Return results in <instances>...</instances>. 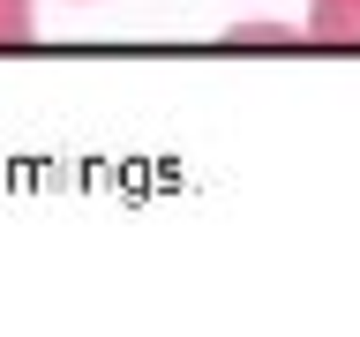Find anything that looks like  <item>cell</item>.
I'll use <instances>...</instances> for the list:
<instances>
[{
	"mask_svg": "<svg viewBox=\"0 0 360 337\" xmlns=\"http://www.w3.org/2000/svg\"><path fill=\"white\" fill-rule=\"evenodd\" d=\"M315 45H360V0H308V30Z\"/></svg>",
	"mask_w": 360,
	"mask_h": 337,
	"instance_id": "6da1fadb",
	"label": "cell"
},
{
	"mask_svg": "<svg viewBox=\"0 0 360 337\" xmlns=\"http://www.w3.org/2000/svg\"><path fill=\"white\" fill-rule=\"evenodd\" d=\"M38 38V0H0V45H30Z\"/></svg>",
	"mask_w": 360,
	"mask_h": 337,
	"instance_id": "7a4b0ae2",
	"label": "cell"
},
{
	"mask_svg": "<svg viewBox=\"0 0 360 337\" xmlns=\"http://www.w3.org/2000/svg\"><path fill=\"white\" fill-rule=\"evenodd\" d=\"M233 38H248V45H292L300 30H285V22H248V30H233Z\"/></svg>",
	"mask_w": 360,
	"mask_h": 337,
	"instance_id": "3957f363",
	"label": "cell"
}]
</instances>
